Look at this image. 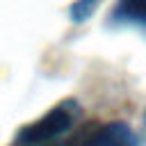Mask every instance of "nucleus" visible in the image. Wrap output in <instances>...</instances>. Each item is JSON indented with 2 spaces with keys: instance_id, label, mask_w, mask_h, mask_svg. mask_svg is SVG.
Here are the masks:
<instances>
[{
  "instance_id": "obj_1",
  "label": "nucleus",
  "mask_w": 146,
  "mask_h": 146,
  "mask_svg": "<svg viewBox=\"0 0 146 146\" xmlns=\"http://www.w3.org/2000/svg\"><path fill=\"white\" fill-rule=\"evenodd\" d=\"M78 119H80V105L73 98H66V100L57 103L55 107H50L41 119L23 125L14 137V146H48V144H55L66 132H71V128L75 125Z\"/></svg>"
},
{
  "instance_id": "obj_4",
  "label": "nucleus",
  "mask_w": 146,
  "mask_h": 146,
  "mask_svg": "<svg viewBox=\"0 0 146 146\" xmlns=\"http://www.w3.org/2000/svg\"><path fill=\"white\" fill-rule=\"evenodd\" d=\"M100 0H75L71 7H68V16L73 23H84L87 18L94 16V11L98 9Z\"/></svg>"
},
{
  "instance_id": "obj_2",
  "label": "nucleus",
  "mask_w": 146,
  "mask_h": 146,
  "mask_svg": "<svg viewBox=\"0 0 146 146\" xmlns=\"http://www.w3.org/2000/svg\"><path fill=\"white\" fill-rule=\"evenodd\" d=\"M80 146H137V137L128 123L112 121L89 132L80 141Z\"/></svg>"
},
{
  "instance_id": "obj_3",
  "label": "nucleus",
  "mask_w": 146,
  "mask_h": 146,
  "mask_svg": "<svg viewBox=\"0 0 146 146\" xmlns=\"http://www.w3.org/2000/svg\"><path fill=\"white\" fill-rule=\"evenodd\" d=\"M112 21L146 30V0H119L112 9Z\"/></svg>"
},
{
  "instance_id": "obj_5",
  "label": "nucleus",
  "mask_w": 146,
  "mask_h": 146,
  "mask_svg": "<svg viewBox=\"0 0 146 146\" xmlns=\"http://www.w3.org/2000/svg\"><path fill=\"white\" fill-rule=\"evenodd\" d=\"M144 125H146V114H144Z\"/></svg>"
}]
</instances>
